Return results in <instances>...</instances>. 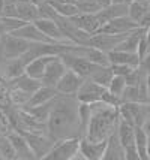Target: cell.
<instances>
[{
	"label": "cell",
	"mask_w": 150,
	"mask_h": 160,
	"mask_svg": "<svg viewBox=\"0 0 150 160\" xmlns=\"http://www.w3.org/2000/svg\"><path fill=\"white\" fill-rule=\"evenodd\" d=\"M80 102L77 96L60 94L53 105L48 120H47V133L54 141H60L71 136L81 138L80 127Z\"/></svg>",
	"instance_id": "cell-1"
},
{
	"label": "cell",
	"mask_w": 150,
	"mask_h": 160,
	"mask_svg": "<svg viewBox=\"0 0 150 160\" xmlns=\"http://www.w3.org/2000/svg\"><path fill=\"white\" fill-rule=\"evenodd\" d=\"M92 108L93 114L84 138L90 141H107L117 130V126L120 121L119 108L110 106L102 100L92 103Z\"/></svg>",
	"instance_id": "cell-2"
},
{
	"label": "cell",
	"mask_w": 150,
	"mask_h": 160,
	"mask_svg": "<svg viewBox=\"0 0 150 160\" xmlns=\"http://www.w3.org/2000/svg\"><path fill=\"white\" fill-rule=\"evenodd\" d=\"M33 42H29L23 38L8 33L0 36V62H8L20 57L32 47Z\"/></svg>",
	"instance_id": "cell-3"
},
{
	"label": "cell",
	"mask_w": 150,
	"mask_h": 160,
	"mask_svg": "<svg viewBox=\"0 0 150 160\" xmlns=\"http://www.w3.org/2000/svg\"><path fill=\"white\" fill-rule=\"evenodd\" d=\"M80 144H81L80 136H71L56 141L50 153L45 156V160H74V157L80 151Z\"/></svg>",
	"instance_id": "cell-4"
},
{
	"label": "cell",
	"mask_w": 150,
	"mask_h": 160,
	"mask_svg": "<svg viewBox=\"0 0 150 160\" xmlns=\"http://www.w3.org/2000/svg\"><path fill=\"white\" fill-rule=\"evenodd\" d=\"M20 132L27 138L36 159H45V156L50 153L53 145L56 144V141L53 139L47 132L42 133V132H29V130H20Z\"/></svg>",
	"instance_id": "cell-5"
},
{
	"label": "cell",
	"mask_w": 150,
	"mask_h": 160,
	"mask_svg": "<svg viewBox=\"0 0 150 160\" xmlns=\"http://www.w3.org/2000/svg\"><path fill=\"white\" fill-rule=\"evenodd\" d=\"M63 62L66 63L68 69H72L74 72H77L78 75H81L83 78H92V75L99 69L102 64H98V63H93L87 58H83V57L74 56L71 52H63L60 54Z\"/></svg>",
	"instance_id": "cell-6"
},
{
	"label": "cell",
	"mask_w": 150,
	"mask_h": 160,
	"mask_svg": "<svg viewBox=\"0 0 150 160\" xmlns=\"http://www.w3.org/2000/svg\"><path fill=\"white\" fill-rule=\"evenodd\" d=\"M105 90H107V87H104V85L98 84L96 81H93L92 78H86L75 96L78 99V102L96 103V102L102 100V96H104Z\"/></svg>",
	"instance_id": "cell-7"
},
{
	"label": "cell",
	"mask_w": 150,
	"mask_h": 160,
	"mask_svg": "<svg viewBox=\"0 0 150 160\" xmlns=\"http://www.w3.org/2000/svg\"><path fill=\"white\" fill-rule=\"evenodd\" d=\"M128 35L129 33H126V35H111V33L99 32V33H96V35L90 36L87 45L95 47V48L101 49V51H104V52H110V51H113V49L117 48L119 43H120Z\"/></svg>",
	"instance_id": "cell-8"
},
{
	"label": "cell",
	"mask_w": 150,
	"mask_h": 160,
	"mask_svg": "<svg viewBox=\"0 0 150 160\" xmlns=\"http://www.w3.org/2000/svg\"><path fill=\"white\" fill-rule=\"evenodd\" d=\"M33 22L54 42H57V43H72L66 38L65 32L62 30V27H60V24H59V21L56 18H38Z\"/></svg>",
	"instance_id": "cell-9"
},
{
	"label": "cell",
	"mask_w": 150,
	"mask_h": 160,
	"mask_svg": "<svg viewBox=\"0 0 150 160\" xmlns=\"http://www.w3.org/2000/svg\"><path fill=\"white\" fill-rule=\"evenodd\" d=\"M138 27H141L137 21H134L129 15L120 17V18H114V20L108 21L107 24H104L101 27L99 32L104 33H111V35H126L137 30Z\"/></svg>",
	"instance_id": "cell-10"
},
{
	"label": "cell",
	"mask_w": 150,
	"mask_h": 160,
	"mask_svg": "<svg viewBox=\"0 0 150 160\" xmlns=\"http://www.w3.org/2000/svg\"><path fill=\"white\" fill-rule=\"evenodd\" d=\"M86 78H83L78 75L77 72H74L72 69H68L65 72V75L60 78V81L56 85V90L60 94H68V96H75L78 93L80 87L83 85Z\"/></svg>",
	"instance_id": "cell-11"
},
{
	"label": "cell",
	"mask_w": 150,
	"mask_h": 160,
	"mask_svg": "<svg viewBox=\"0 0 150 160\" xmlns=\"http://www.w3.org/2000/svg\"><path fill=\"white\" fill-rule=\"evenodd\" d=\"M12 35L18 36V38H23L29 42H42V43H57L54 42L53 39H50L48 36L44 33L41 28L36 26L33 21H27L24 22L23 26L17 28L15 32H12Z\"/></svg>",
	"instance_id": "cell-12"
},
{
	"label": "cell",
	"mask_w": 150,
	"mask_h": 160,
	"mask_svg": "<svg viewBox=\"0 0 150 160\" xmlns=\"http://www.w3.org/2000/svg\"><path fill=\"white\" fill-rule=\"evenodd\" d=\"M66 70H68V66L63 62L62 56L53 57V60L47 66L45 75L42 78V84L44 85H50V87H56L57 82L60 81V78L65 75Z\"/></svg>",
	"instance_id": "cell-13"
},
{
	"label": "cell",
	"mask_w": 150,
	"mask_h": 160,
	"mask_svg": "<svg viewBox=\"0 0 150 160\" xmlns=\"http://www.w3.org/2000/svg\"><path fill=\"white\" fill-rule=\"evenodd\" d=\"M9 139L12 142V145L15 148V153H17V160H33L36 159L35 153L30 147L27 138L23 135L20 130H12L11 133H8Z\"/></svg>",
	"instance_id": "cell-14"
},
{
	"label": "cell",
	"mask_w": 150,
	"mask_h": 160,
	"mask_svg": "<svg viewBox=\"0 0 150 160\" xmlns=\"http://www.w3.org/2000/svg\"><path fill=\"white\" fill-rule=\"evenodd\" d=\"M69 21H71L75 27L81 28V30H84V32L90 33V35L99 33L101 27H102V24H101V21L96 14H84V12H80V14L71 17Z\"/></svg>",
	"instance_id": "cell-15"
},
{
	"label": "cell",
	"mask_w": 150,
	"mask_h": 160,
	"mask_svg": "<svg viewBox=\"0 0 150 160\" xmlns=\"http://www.w3.org/2000/svg\"><path fill=\"white\" fill-rule=\"evenodd\" d=\"M107 141H90L87 138H81L80 151L86 157V160H102L107 148Z\"/></svg>",
	"instance_id": "cell-16"
},
{
	"label": "cell",
	"mask_w": 150,
	"mask_h": 160,
	"mask_svg": "<svg viewBox=\"0 0 150 160\" xmlns=\"http://www.w3.org/2000/svg\"><path fill=\"white\" fill-rule=\"evenodd\" d=\"M60 96V93L56 90V87H50V85H41L38 90L33 93L32 99L29 100V103L24 108H33V106H41V105L50 103L54 99H57Z\"/></svg>",
	"instance_id": "cell-17"
},
{
	"label": "cell",
	"mask_w": 150,
	"mask_h": 160,
	"mask_svg": "<svg viewBox=\"0 0 150 160\" xmlns=\"http://www.w3.org/2000/svg\"><path fill=\"white\" fill-rule=\"evenodd\" d=\"M108 58H110V64H129L138 68L141 58L138 56V52H132V51H125V49H113L107 52Z\"/></svg>",
	"instance_id": "cell-18"
},
{
	"label": "cell",
	"mask_w": 150,
	"mask_h": 160,
	"mask_svg": "<svg viewBox=\"0 0 150 160\" xmlns=\"http://www.w3.org/2000/svg\"><path fill=\"white\" fill-rule=\"evenodd\" d=\"M53 57H56V56H41V57L33 58L32 62H29L26 64V73L29 77L35 78V79L42 81L44 75H45V70H47V66L53 60Z\"/></svg>",
	"instance_id": "cell-19"
},
{
	"label": "cell",
	"mask_w": 150,
	"mask_h": 160,
	"mask_svg": "<svg viewBox=\"0 0 150 160\" xmlns=\"http://www.w3.org/2000/svg\"><path fill=\"white\" fill-rule=\"evenodd\" d=\"M2 63V70H3V78L9 81L17 79L26 73V62L20 58H14V60H8V62H0Z\"/></svg>",
	"instance_id": "cell-20"
},
{
	"label": "cell",
	"mask_w": 150,
	"mask_h": 160,
	"mask_svg": "<svg viewBox=\"0 0 150 160\" xmlns=\"http://www.w3.org/2000/svg\"><path fill=\"white\" fill-rule=\"evenodd\" d=\"M129 12V6L128 5H120V3H111L110 6L104 8L101 12H98V18H99L101 24H107L108 21L114 20V18H120V17H125L128 15Z\"/></svg>",
	"instance_id": "cell-21"
},
{
	"label": "cell",
	"mask_w": 150,
	"mask_h": 160,
	"mask_svg": "<svg viewBox=\"0 0 150 160\" xmlns=\"http://www.w3.org/2000/svg\"><path fill=\"white\" fill-rule=\"evenodd\" d=\"M104 160H125V147L122 145L117 132H114L108 138Z\"/></svg>",
	"instance_id": "cell-22"
},
{
	"label": "cell",
	"mask_w": 150,
	"mask_h": 160,
	"mask_svg": "<svg viewBox=\"0 0 150 160\" xmlns=\"http://www.w3.org/2000/svg\"><path fill=\"white\" fill-rule=\"evenodd\" d=\"M116 132H117V136H119L122 145L125 148L135 145V126L134 124H131V123L120 118Z\"/></svg>",
	"instance_id": "cell-23"
},
{
	"label": "cell",
	"mask_w": 150,
	"mask_h": 160,
	"mask_svg": "<svg viewBox=\"0 0 150 160\" xmlns=\"http://www.w3.org/2000/svg\"><path fill=\"white\" fill-rule=\"evenodd\" d=\"M149 11H150L149 0H146V2H132L129 5L128 15L134 21H137L138 24H141V21L146 18V15L149 14Z\"/></svg>",
	"instance_id": "cell-24"
},
{
	"label": "cell",
	"mask_w": 150,
	"mask_h": 160,
	"mask_svg": "<svg viewBox=\"0 0 150 160\" xmlns=\"http://www.w3.org/2000/svg\"><path fill=\"white\" fill-rule=\"evenodd\" d=\"M48 2V0H47ZM53 9L56 11V14L59 17H65V18H71L74 15L80 14V9L75 3H63V2H54V0H50L48 2Z\"/></svg>",
	"instance_id": "cell-25"
},
{
	"label": "cell",
	"mask_w": 150,
	"mask_h": 160,
	"mask_svg": "<svg viewBox=\"0 0 150 160\" xmlns=\"http://www.w3.org/2000/svg\"><path fill=\"white\" fill-rule=\"evenodd\" d=\"M32 96H33V93H30V91H26V90H23V88L11 87L9 85V100L14 105H17V106H23L24 108L26 105L29 103Z\"/></svg>",
	"instance_id": "cell-26"
},
{
	"label": "cell",
	"mask_w": 150,
	"mask_h": 160,
	"mask_svg": "<svg viewBox=\"0 0 150 160\" xmlns=\"http://www.w3.org/2000/svg\"><path fill=\"white\" fill-rule=\"evenodd\" d=\"M113 78H114V72L111 69V66H101L99 69L92 75L93 81H96L98 84L107 87V88H108V85H110V82H111Z\"/></svg>",
	"instance_id": "cell-27"
},
{
	"label": "cell",
	"mask_w": 150,
	"mask_h": 160,
	"mask_svg": "<svg viewBox=\"0 0 150 160\" xmlns=\"http://www.w3.org/2000/svg\"><path fill=\"white\" fill-rule=\"evenodd\" d=\"M0 154L3 160H17V153L8 135H0Z\"/></svg>",
	"instance_id": "cell-28"
},
{
	"label": "cell",
	"mask_w": 150,
	"mask_h": 160,
	"mask_svg": "<svg viewBox=\"0 0 150 160\" xmlns=\"http://www.w3.org/2000/svg\"><path fill=\"white\" fill-rule=\"evenodd\" d=\"M128 87V81H126V77H122V75H114V78L111 79V82L108 85V90L111 93H114L117 96H123V93Z\"/></svg>",
	"instance_id": "cell-29"
},
{
	"label": "cell",
	"mask_w": 150,
	"mask_h": 160,
	"mask_svg": "<svg viewBox=\"0 0 150 160\" xmlns=\"http://www.w3.org/2000/svg\"><path fill=\"white\" fill-rule=\"evenodd\" d=\"M77 6L80 12H84V14H98L102 11V6L98 0H78Z\"/></svg>",
	"instance_id": "cell-30"
},
{
	"label": "cell",
	"mask_w": 150,
	"mask_h": 160,
	"mask_svg": "<svg viewBox=\"0 0 150 160\" xmlns=\"http://www.w3.org/2000/svg\"><path fill=\"white\" fill-rule=\"evenodd\" d=\"M14 130L11 124V118L3 111H0V135H8Z\"/></svg>",
	"instance_id": "cell-31"
},
{
	"label": "cell",
	"mask_w": 150,
	"mask_h": 160,
	"mask_svg": "<svg viewBox=\"0 0 150 160\" xmlns=\"http://www.w3.org/2000/svg\"><path fill=\"white\" fill-rule=\"evenodd\" d=\"M110 66L114 72V75H122V77H128L132 70L137 69V68L129 66V64H110Z\"/></svg>",
	"instance_id": "cell-32"
},
{
	"label": "cell",
	"mask_w": 150,
	"mask_h": 160,
	"mask_svg": "<svg viewBox=\"0 0 150 160\" xmlns=\"http://www.w3.org/2000/svg\"><path fill=\"white\" fill-rule=\"evenodd\" d=\"M125 160H141L137 145H132V147L125 148Z\"/></svg>",
	"instance_id": "cell-33"
},
{
	"label": "cell",
	"mask_w": 150,
	"mask_h": 160,
	"mask_svg": "<svg viewBox=\"0 0 150 160\" xmlns=\"http://www.w3.org/2000/svg\"><path fill=\"white\" fill-rule=\"evenodd\" d=\"M141 127L144 129V132H146V135L149 136V139H150V115L147 117V118H146V121L143 123V126H141Z\"/></svg>",
	"instance_id": "cell-34"
},
{
	"label": "cell",
	"mask_w": 150,
	"mask_h": 160,
	"mask_svg": "<svg viewBox=\"0 0 150 160\" xmlns=\"http://www.w3.org/2000/svg\"><path fill=\"white\" fill-rule=\"evenodd\" d=\"M134 0H113V3H120V5H131Z\"/></svg>",
	"instance_id": "cell-35"
},
{
	"label": "cell",
	"mask_w": 150,
	"mask_h": 160,
	"mask_svg": "<svg viewBox=\"0 0 150 160\" xmlns=\"http://www.w3.org/2000/svg\"><path fill=\"white\" fill-rule=\"evenodd\" d=\"M134 2H146V0H134Z\"/></svg>",
	"instance_id": "cell-36"
},
{
	"label": "cell",
	"mask_w": 150,
	"mask_h": 160,
	"mask_svg": "<svg viewBox=\"0 0 150 160\" xmlns=\"http://www.w3.org/2000/svg\"><path fill=\"white\" fill-rule=\"evenodd\" d=\"M0 160H3V159H2V154H0Z\"/></svg>",
	"instance_id": "cell-37"
}]
</instances>
